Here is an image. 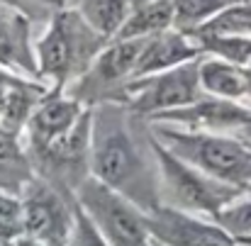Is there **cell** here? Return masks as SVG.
Returning a JSON list of instances; mask_svg holds the SVG:
<instances>
[{
	"instance_id": "18",
	"label": "cell",
	"mask_w": 251,
	"mask_h": 246,
	"mask_svg": "<svg viewBox=\"0 0 251 246\" xmlns=\"http://www.w3.org/2000/svg\"><path fill=\"white\" fill-rule=\"evenodd\" d=\"M27 42V25L10 15V12H0V61L2 64H25V69L34 71V64L22 56L25 44Z\"/></svg>"
},
{
	"instance_id": "23",
	"label": "cell",
	"mask_w": 251,
	"mask_h": 246,
	"mask_svg": "<svg viewBox=\"0 0 251 246\" xmlns=\"http://www.w3.org/2000/svg\"><path fill=\"white\" fill-rule=\"evenodd\" d=\"M42 2H49V5H54V7H61L66 0H42Z\"/></svg>"
},
{
	"instance_id": "11",
	"label": "cell",
	"mask_w": 251,
	"mask_h": 246,
	"mask_svg": "<svg viewBox=\"0 0 251 246\" xmlns=\"http://www.w3.org/2000/svg\"><path fill=\"white\" fill-rule=\"evenodd\" d=\"M202 49L198 42H193V37L183 34V32H164L159 37H151V39H144V47H142V54L137 59V69H134V78H147V76H154V74H164L171 71L176 66H183V64H190V61H198L202 59Z\"/></svg>"
},
{
	"instance_id": "10",
	"label": "cell",
	"mask_w": 251,
	"mask_h": 246,
	"mask_svg": "<svg viewBox=\"0 0 251 246\" xmlns=\"http://www.w3.org/2000/svg\"><path fill=\"white\" fill-rule=\"evenodd\" d=\"M83 102L69 95H61V90L49 93L37 110L32 112L29 122H27V132H29V142L37 151L49 149L51 144H56L59 139H64L69 132L76 129V124L83 120Z\"/></svg>"
},
{
	"instance_id": "9",
	"label": "cell",
	"mask_w": 251,
	"mask_h": 246,
	"mask_svg": "<svg viewBox=\"0 0 251 246\" xmlns=\"http://www.w3.org/2000/svg\"><path fill=\"white\" fill-rule=\"evenodd\" d=\"M154 120H159L161 124H176L180 129L188 132H210L217 134L222 129H232V127H244L251 120V110L232 102V100H220V98H202L193 105L171 110L164 115H156Z\"/></svg>"
},
{
	"instance_id": "22",
	"label": "cell",
	"mask_w": 251,
	"mask_h": 246,
	"mask_svg": "<svg viewBox=\"0 0 251 246\" xmlns=\"http://www.w3.org/2000/svg\"><path fill=\"white\" fill-rule=\"evenodd\" d=\"M247 95L251 98V69H247Z\"/></svg>"
},
{
	"instance_id": "4",
	"label": "cell",
	"mask_w": 251,
	"mask_h": 246,
	"mask_svg": "<svg viewBox=\"0 0 251 246\" xmlns=\"http://www.w3.org/2000/svg\"><path fill=\"white\" fill-rule=\"evenodd\" d=\"M200 64H202V59L176 66L164 74H154L147 78L125 83L105 102H120V105L129 107L132 112H137L142 117H151V120L156 115L193 105V102L202 100Z\"/></svg>"
},
{
	"instance_id": "13",
	"label": "cell",
	"mask_w": 251,
	"mask_h": 246,
	"mask_svg": "<svg viewBox=\"0 0 251 246\" xmlns=\"http://www.w3.org/2000/svg\"><path fill=\"white\" fill-rule=\"evenodd\" d=\"M176 27V5L173 0H154L144 2L132 10L122 29L112 42H137V39H151Z\"/></svg>"
},
{
	"instance_id": "27",
	"label": "cell",
	"mask_w": 251,
	"mask_h": 246,
	"mask_svg": "<svg viewBox=\"0 0 251 246\" xmlns=\"http://www.w3.org/2000/svg\"><path fill=\"white\" fill-rule=\"evenodd\" d=\"M247 5H249V12H251V0H249V2H247Z\"/></svg>"
},
{
	"instance_id": "8",
	"label": "cell",
	"mask_w": 251,
	"mask_h": 246,
	"mask_svg": "<svg viewBox=\"0 0 251 246\" xmlns=\"http://www.w3.org/2000/svg\"><path fill=\"white\" fill-rule=\"evenodd\" d=\"M74 215L69 217L59 195L47 185L29 183L25 193V232L47 246H69Z\"/></svg>"
},
{
	"instance_id": "15",
	"label": "cell",
	"mask_w": 251,
	"mask_h": 246,
	"mask_svg": "<svg viewBox=\"0 0 251 246\" xmlns=\"http://www.w3.org/2000/svg\"><path fill=\"white\" fill-rule=\"evenodd\" d=\"M132 10H134L132 0H81L78 5L81 17L107 42L117 37Z\"/></svg>"
},
{
	"instance_id": "5",
	"label": "cell",
	"mask_w": 251,
	"mask_h": 246,
	"mask_svg": "<svg viewBox=\"0 0 251 246\" xmlns=\"http://www.w3.org/2000/svg\"><path fill=\"white\" fill-rule=\"evenodd\" d=\"M154 154L159 164V183L166 190L173 207L180 212H202L217 217L239 195V188L215 180L207 173L173 156L156 142V137H154Z\"/></svg>"
},
{
	"instance_id": "7",
	"label": "cell",
	"mask_w": 251,
	"mask_h": 246,
	"mask_svg": "<svg viewBox=\"0 0 251 246\" xmlns=\"http://www.w3.org/2000/svg\"><path fill=\"white\" fill-rule=\"evenodd\" d=\"M147 224L151 237L164 246H234V237L220 224L202 222L176 207H156L147 215Z\"/></svg>"
},
{
	"instance_id": "6",
	"label": "cell",
	"mask_w": 251,
	"mask_h": 246,
	"mask_svg": "<svg viewBox=\"0 0 251 246\" xmlns=\"http://www.w3.org/2000/svg\"><path fill=\"white\" fill-rule=\"evenodd\" d=\"M78 207L93 220L110 246H151L147 212L98 178L90 175L81 180Z\"/></svg>"
},
{
	"instance_id": "16",
	"label": "cell",
	"mask_w": 251,
	"mask_h": 246,
	"mask_svg": "<svg viewBox=\"0 0 251 246\" xmlns=\"http://www.w3.org/2000/svg\"><path fill=\"white\" fill-rule=\"evenodd\" d=\"M249 0H173L176 5V29L183 34L195 32L229 7L247 5Z\"/></svg>"
},
{
	"instance_id": "14",
	"label": "cell",
	"mask_w": 251,
	"mask_h": 246,
	"mask_svg": "<svg viewBox=\"0 0 251 246\" xmlns=\"http://www.w3.org/2000/svg\"><path fill=\"white\" fill-rule=\"evenodd\" d=\"M202 90L220 100H237L247 95V69L222 61V59H202L200 64Z\"/></svg>"
},
{
	"instance_id": "2",
	"label": "cell",
	"mask_w": 251,
	"mask_h": 246,
	"mask_svg": "<svg viewBox=\"0 0 251 246\" xmlns=\"http://www.w3.org/2000/svg\"><path fill=\"white\" fill-rule=\"evenodd\" d=\"M151 134L173 156L210 178L239 190L251 185V151L242 142L210 132H188L171 124L154 127Z\"/></svg>"
},
{
	"instance_id": "21",
	"label": "cell",
	"mask_w": 251,
	"mask_h": 246,
	"mask_svg": "<svg viewBox=\"0 0 251 246\" xmlns=\"http://www.w3.org/2000/svg\"><path fill=\"white\" fill-rule=\"evenodd\" d=\"M69 246H110L107 239L98 232L93 220L85 215L81 207L74 210V229L69 237Z\"/></svg>"
},
{
	"instance_id": "17",
	"label": "cell",
	"mask_w": 251,
	"mask_h": 246,
	"mask_svg": "<svg viewBox=\"0 0 251 246\" xmlns=\"http://www.w3.org/2000/svg\"><path fill=\"white\" fill-rule=\"evenodd\" d=\"M29 185V166L12 134L0 132V188Z\"/></svg>"
},
{
	"instance_id": "26",
	"label": "cell",
	"mask_w": 251,
	"mask_h": 246,
	"mask_svg": "<svg viewBox=\"0 0 251 246\" xmlns=\"http://www.w3.org/2000/svg\"><path fill=\"white\" fill-rule=\"evenodd\" d=\"M2 76H5V71H0V78H2Z\"/></svg>"
},
{
	"instance_id": "12",
	"label": "cell",
	"mask_w": 251,
	"mask_h": 246,
	"mask_svg": "<svg viewBox=\"0 0 251 246\" xmlns=\"http://www.w3.org/2000/svg\"><path fill=\"white\" fill-rule=\"evenodd\" d=\"M47 98V93L34 83L17 81L12 76L0 78V132L12 134L29 122L37 105Z\"/></svg>"
},
{
	"instance_id": "25",
	"label": "cell",
	"mask_w": 251,
	"mask_h": 246,
	"mask_svg": "<svg viewBox=\"0 0 251 246\" xmlns=\"http://www.w3.org/2000/svg\"><path fill=\"white\" fill-rule=\"evenodd\" d=\"M242 242H244L247 246H251V239H242Z\"/></svg>"
},
{
	"instance_id": "20",
	"label": "cell",
	"mask_w": 251,
	"mask_h": 246,
	"mask_svg": "<svg viewBox=\"0 0 251 246\" xmlns=\"http://www.w3.org/2000/svg\"><path fill=\"white\" fill-rule=\"evenodd\" d=\"M25 234V202L0 193V242Z\"/></svg>"
},
{
	"instance_id": "24",
	"label": "cell",
	"mask_w": 251,
	"mask_h": 246,
	"mask_svg": "<svg viewBox=\"0 0 251 246\" xmlns=\"http://www.w3.org/2000/svg\"><path fill=\"white\" fill-rule=\"evenodd\" d=\"M144 2H154V0H132L134 7H139V5H144Z\"/></svg>"
},
{
	"instance_id": "1",
	"label": "cell",
	"mask_w": 251,
	"mask_h": 246,
	"mask_svg": "<svg viewBox=\"0 0 251 246\" xmlns=\"http://www.w3.org/2000/svg\"><path fill=\"white\" fill-rule=\"evenodd\" d=\"M137 112L120 102H98L90 124V173L107 188L132 200L147 215L159 205V164L154 134L142 142Z\"/></svg>"
},
{
	"instance_id": "28",
	"label": "cell",
	"mask_w": 251,
	"mask_h": 246,
	"mask_svg": "<svg viewBox=\"0 0 251 246\" xmlns=\"http://www.w3.org/2000/svg\"><path fill=\"white\" fill-rule=\"evenodd\" d=\"M249 188H251V185H249Z\"/></svg>"
},
{
	"instance_id": "3",
	"label": "cell",
	"mask_w": 251,
	"mask_h": 246,
	"mask_svg": "<svg viewBox=\"0 0 251 246\" xmlns=\"http://www.w3.org/2000/svg\"><path fill=\"white\" fill-rule=\"evenodd\" d=\"M105 42L107 39L85 22L78 10H61L37 44V66L56 83V90H61V85L74 76H83L93 66L105 49Z\"/></svg>"
},
{
	"instance_id": "19",
	"label": "cell",
	"mask_w": 251,
	"mask_h": 246,
	"mask_svg": "<svg viewBox=\"0 0 251 246\" xmlns=\"http://www.w3.org/2000/svg\"><path fill=\"white\" fill-rule=\"evenodd\" d=\"M215 222L229 234V237H237V239H251V200H237L232 205H227L217 217Z\"/></svg>"
}]
</instances>
